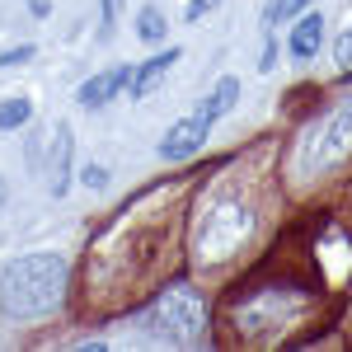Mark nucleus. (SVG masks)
<instances>
[{
	"label": "nucleus",
	"instance_id": "a211bd4d",
	"mask_svg": "<svg viewBox=\"0 0 352 352\" xmlns=\"http://www.w3.org/2000/svg\"><path fill=\"white\" fill-rule=\"evenodd\" d=\"M272 66H277V38H272V28H268V43H263V61H258V71L268 76Z\"/></svg>",
	"mask_w": 352,
	"mask_h": 352
},
{
	"label": "nucleus",
	"instance_id": "9d476101",
	"mask_svg": "<svg viewBox=\"0 0 352 352\" xmlns=\"http://www.w3.org/2000/svg\"><path fill=\"white\" fill-rule=\"evenodd\" d=\"M240 104V76H226V80H217V89L197 104V118H207V122H217V118H226V113Z\"/></svg>",
	"mask_w": 352,
	"mask_h": 352
},
{
	"label": "nucleus",
	"instance_id": "7ed1b4c3",
	"mask_svg": "<svg viewBox=\"0 0 352 352\" xmlns=\"http://www.w3.org/2000/svg\"><path fill=\"white\" fill-rule=\"evenodd\" d=\"M141 324L164 343H202L207 338V305L192 287H169L146 315Z\"/></svg>",
	"mask_w": 352,
	"mask_h": 352
},
{
	"label": "nucleus",
	"instance_id": "ddd939ff",
	"mask_svg": "<svg viewBox=\"0 0 352 352\" xmlns=\"http://www.w3.org/2000/svg\"><path fill=\"white\" fill-rule=\"evenodd\" d=\"M287 14H296V0H268V5H263V33L277 28Z\"/></svg>",
	"mask_w": 352,
	"mask_h": 352
},
{
	"label": "nucleus",
	"instance_id": "2eb2a0df",
	"mask_svg": "<svg viewBox=\"0 0 352 352\" xmlns=\"http://www.w3.org/2000/svg\"><path fill=\"white\" fill-rule=\"evenodd\" d=\"M80 184H85V188H109V169H104V164H85Z\"/></svg>",
	"mask_w": 352,
	"mask_h": 352
},
{
	"label": "nucleus",
	"instance_id": "6e6552de",
	"mask_svg": "<svg viewBox=\"0 0 352 352\" xmlns=\"http://www.w3.org/2000/svg\"><path fill=\"white\" fill-rule=\"evenodd\" d=\"M179 56H184L179 47H164V52L146 56V61H141V66L132 71V85H127V94H132V99H151V94H155V89L164 85V76H169V66H174Z\"/></svg>",
	"mask_w": 352,
	"mask_h": 352
},
{
	"label": "nucleus",
	"instance_id": "f257e3e1",
	"mask_svg": "<svg viewBox=\"0 0 352 352\" xmlns=\"http://www.w3.org/2000/svg\"><path fill=\"white\" fill-rule=\"evenodd\" d=\"M66 296V258L61 254H24L0 268V310L14 320H43Z\"/></svg>",
	"mask_w": 352,
	"mask_h": 352
},
{
	"label": "nucleus",
	"instance_id": "412c9836",
	"mask_svg": "<svg viewBox=\"0 0 352 352\" xmlns=\"http://www.w3.org/2000/svg\"><path fill=\"white\" fill-rule=\"evenodd\" d=\"M305 5H310V0H296V10H305Z\"/></svg>",
	"mask_w": 352,
	"mask_h": 352
},
{
	"label": "nucleus",
	"instance_id": "f3484780",
	"mask_svg": "<svg viewBox=\"0 0 352 352\" xmlns=\"http://www.w3.org/2000/svg\"><path fill=\"white\" fill-rule=\"evenodd\" d=\"M217 5H221V0H188V10H184V19H188V24H197V19H202V14H212Z\"/></svg>",
	"mask_w": 352,
	"mask_h": 352
},
{
	"label": "nucleus",
	"instance_id": "6ab92c4d",
	"mask_svg": "<svg viewBox=\"0 0 352 352\" xmlns=\"http://www.w3.org/2000/svg\"><path fill=\"white\" fill-rule=\"evenodd\" d=\"M118 5H122V0H99V14H104V33H109V24L118 19Z\"/></svg>",
	"mask_w": 352,
	"mask_h": 352
},
{
	"label": "nucleus",
	"instance_id": "aec40b11",
	"mask_svg": "<svg viewBox=\"0 0 352 352\" xmlns=\"http://www.w3.org/2000/svg\"><path fill=\"white\" fill-rule=\"evenodd\" d=\"M28 10H33V14H38V19H43V14H47V10H52V5H47V0H28Z\"/></svg>",
	"mask_w": 352,
	"mask_h": 352
},
{
	"label": "nucleus",
	"instance_id": "423d86ee",
	"mask_svg": "<svg viewBox=\"0 0 352 352\" xmlns=\"http://www.w3.org/2000/svg\"><path fill=\"white\" fill-rule=\"evenodd\" d=\"M132 71H136V66H113V71H99V76H89V80L76 89V104H80V109H89V113L104 109V104H109L118 89H127V85H132Z\"/></svg>",
	"mask_w": 352,
	"mask_h": 352
},
{
	"label": "nucleus",
	"instance_id": "1a4fd4ad",
	"mask_svg": "<svg viewBox=\"0 0 352 352\" xmlns=\"http://www.w3.org/2000/svg\"><path fill=\"white\" fill-rule=\"evenodd\" d=\"M320 43H324V14L320 10H305L296 19V28H292V56L296 61H315Z\"/></svg>",
	"mask_w": 352,
	"mask_h": 352
},
{
	"label": "nucleus",
	"instance_id": "0eeeda50",
	"mask_svg": "<svg viewBox=\"0 0 352 352\" xmlns=\"http://www.w3.org/2000/svg\"><path fill=\"white\" fill-rule=\"evenodd\" d=\"M71 146H76L71 122H56L52 146H47V188H52V197H61V192L71 188Z\"/></svg>",
	"mask_w": 352,
	"mask_h": 352
},
{
	"label": "nucleus",
	"instance_id": "f8f14e48",
	"mask_svg": "<svg viewBox=\"0 0 352 352\" xmlns=\"http://www.w3.org/2000/svg\"><path fill=\"white\" fill-rule=\"evenodd\" d=\"M136 38H146V43H160L164 38V10L160 5H146L136 14Z\"/></svg>",
	"mask_w": 352,
	"mask_h": 352
},
{
	"label": "nucleus",
	"instance_id": "9b49d317",
	"mask_svg": "<svg viewBox=\"0 0 352 352\" xmlns=\"http://www.w3.org/2000/svg\"><path fill=\"white\" fill-rule=\"evenodd\" d=\"M28 118H33V99H28V94H10V99H0V132L24 127Z\"/></svg>",
	"mask_w": 352,
	"mask_h": 352
},
{
	"label": "nucleus",
	"instance_id": "39448f33",
	"mask_svg": "<svg viewBox=\"0 0 352 352\" xmlns=\"http://www.w3.org/2000/svg\"><path fill=\"white\" fill-rule=\"evenodd\" d=\"M207 118H184V122H174L169 132L160 136V160H169V164H179V160H188V155H197L202 151V141H207Z\"/></svg>",
	"mask_w": 352,
	"mask_h": 352
},
{
	"label": "nucleus",
	"instance_id": "f03ea898",
	"mask_svg": "<svg viewBox=\"0 0 352 352\" xmlns=\"http://www.w3.org/2000/svg\"><path fill=\"white\" fill-rule=\"evenodd\" d=\"M254 230V202H244L240 192H212L202 202V217H197V230H192V249L197 258L207 263H221L230 258Z\"/></svg>",
	"mask_w": 352,
	"mask_h": 352
},
{
	"label": "nucleus",
	"instance_id": "4468645a",
	"mask_svg": "<svg viewBox=\"0 0 352 352\" xmlns=\"http://www.w3.org/2000/svg\"><path fill=\"white\" fill-rule=\"evenodd\" d=\"M333 61H338L343 71H352V24L343 28L338 38H333Z\"/></svg>",
	"mask_w": 352,
	"mask_h": 352
},
{
	"label": "nucleus",
	"instance_id": "dca6fc26",
	"mask_svg": "<svg viewBox=\"0 0 352 352\" xmlns=\"http://www.w3.org/2000/svg\"><path fill=\"white\" fill-rule=\"evenodd\" d=\"M33 52H38L33 43H19V47H5V52H0V66H24V61H28Z\"/></svg>",
	"mask_w": 352,
	"mask_h": 352
},
{
	"label": "nucleus",
	"instance_id": "20e7f679",
	"mask_svg": "<svg viewBox=\"0 0 352 352\" xmlns=\"http://www.w3.org/2000/svg\"><path fill=\"white\" fill-rule=\"evenodd\" d=\"M352 155V99L329 109L300 141V174H324Z\"/></svg>",
	"mask_w": 352,
	"mask_h": 352
}]
</instances>
